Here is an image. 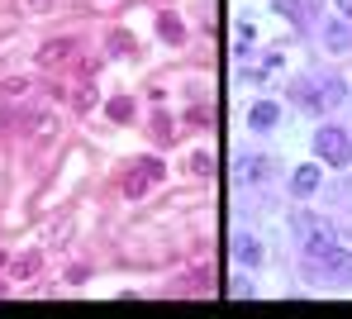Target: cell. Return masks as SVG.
I'll return each instance as SVG.
<instances>
[{
    "mask_svg": "<svg viewBox=\"0 0 352 319\" xmlns=\"http://www.w3.org/2000/svg\"><path fill=\"white\" fill-rule=\"evenodd\" d=\"M295 239H300V248H305V257H319L333 248V229L324 224V219H314V214H295Z\"/></svg>",
    "mask_w": 352,
    "mask_h": 319,
    "instance_id": "cell-1",
    "label": "cell"
},
{
    "mask_svg": "<svg viewBox=\"0 0 352 319\" xmlns=\"http://www.w3.org/2000/svg\"><path fill=\"white\" fill-rule=\"evenodd\" d=\"M162 177H167V167H162L157 157H143V162H133V167L124 172V195H129V200H143Z\"/></svg>",
    "mask_w": 352,
    "mask_h": 319,
    "instance_id": "cell-2",
    "label": "cell"
},
{
    "mask_svg": "<svg viewBox=\"0 0 352 319\" xmlns=\"http://www.w3.org/2000/svg\"><path fill=\"white\" fill-rule=\"evenodd\" d=\"M314 153H319L329 167H348V162H352V138L343 133V129L324 124L319 133H314Z\"/></svg>",
    "mask_w": 352,
    "mask_h": 319,
    "instance_id": "cell-3",
    "label": "cell"
},
{
    "mask_svg": "<svg viewBox=\"0 0 352 319\" xmlns=\"http://www.w3.org/2000/svg\"><path fill=\"white\" fill-rule=\"evenodd\" d=\"M309 272H314V276H324V281H338V286H348V281H352V253H338V248H329V253L309 257Z\"/></svg>",
    "mask_w": 352,
    "mask_h": 319,
    "instance_id": "cell-4",
    "label": "cell"
},
{
    "mask_svg": "<svg viewBox=\"0 0 352 319\" xmlns=\"http://www.w3.org/2000/svg\"><path fill=\"white\" fill-rule=\"evenodd\" d=\"M343 96H348V86H343L338 76H324V81H319V91H314V115H324V110L343 105Z\"/></svg>",
    "mask_w": 352,
    "mask_h": 319,
    "instance_id": "cell-5",
    "label": "cell"
},
{
    "mask_svg": "<svg viewBox=\"0 0 352 319\" xmlns=\"http://www.w3.org/2000/svg\"><path fill=\"white\" fill-rule=\"evenodd\" d=\"M291 191L300 195V200H309V195L319 191V167H314V162H305V167H295V177H291Z\"/></svg>",
    "mask_w": 352,
    "mask_h": 319,
    "instance_id": "cell-6",
    "label": "cell"
},
{
    "mask_svg": "<svg viewBox=\"0 0 352 319\" xmlns=\"http://www.w3.org/2000/svg\"><path fill=\"white\" fill-rule=\"evenodd\" d=\"M276 14H286L295 29H309V24H314V14H309L305 0H276Z\"/></svg>",
    "mask_w": 352,
    "mask_h": 319,
    "instance_id": "cell-7",
    "label": "cell"
},
{
    "mask_svg": "<svg viewBox=\"0 0 352 319\" xmlns=\"http://www.w3.org/2000/svg\"><path fill=\"white\" fill-rule=\"evenodd\" d=\"M276 120H281V105H272V100H257L252 115H248V124H252V129H272Z\"/></svg>",
    "mask_w": 352,
    "mask_h": 319,
    "instance_id": "cell-8",
    "label": "cell"
},
{
    "mask_svg": "<svg viewBox=\"0 0 352 319\" xmlns=\"http://www.w3.org/2000/svg\"><path fill=\"white\" fill-rule=\"evenodd\" d=\"M72 53H76V43L72 38H58V43H43L38 48V63H67Z\"/></svg>",
    "mask_w": 352,
    "mask_h": 319,
    "instance_id": "cell-9",
    "label": "cell"
},
{
    "mask_svg": "<svg viewBox=\"0 0 352 319\" xmlns=\"http://www.w3.org/2000/svg\"><path fill=\"white\" fill-rule=\"evenodd\" d=\"M238 177H243V182H267V177H272V162H262V157H243V162H238Z\"/></svg>",
    "mask_w": 352,
    "mask_h": 319,
    "instance_id": "cell-10",
    "label": "cell"
},
{
    "mask_svg": "<svg viewBox=\"0 0 352 319\" xmlns=\"http://www.w3.org/2000/svg\"><path fill=\"white\" fill-rule=\"evenodd\" d=\"M324 43H329V53H348V24H324Z\"/></svg>",
    "mask_w": 352,
    "mask_h": 319,
    "instance_id": "cell-11",
    "label": "cell"
},
{
    "mask_svg": "<svg viewBox=\"0 0 352 319\" xmlns=\"http://www.w3.org/2000/svg\"><path fill=\"white\" fill-rule=\"evenodd\" d=\"M238 257H243V262H248V267H257V262H262V248H257V239H252V234H238Z\"/></svg>",
    "mask_w": 352,
    "mask_h": 319,
    "instance_id": "cell-12",
    "label": "cell"
},
{
    "mask_svg": "<svg viewBox=\"0 0 352 319\" xmlns=\"http://www.w3.org/2000/svg\"><path fill=\"white\" fill-rule=\"evenodd\" d=\"M276 72H281V53H267L257 63V72H252V81H276Z\"/></svg>",
    "mask_w": 352,
    "mask_h": 319,
    "instance_id": "cell-13",
    "label": "cell"
},
{
    "mask_svg": "<svg viewBox=\"0 0 352 319\" xmlns=\"http://www.w3.org/2000/svg\"><path fill=\"white\" fill-rule=\"evenodd\" d=\"M157 34H162L167 43H181V19H176V14H157Z\"/></svg>",
    "mask_w": 352,
    "mask_h": 319,
    "instance_id": "cell-14",
    "label": "cell"
},
{
    "mask_svg": "<svg viewBox=\"0 0 352 319\" xmlns=\"http://www.w3.org/2000/svg\"><path fill=\"white\" fill-rule=\"evenodd\" d=\"M252 38H257V29H252V19H243V24H238V58H243V53H248V48H252Z\"/></svg>",
    "mask_w": 352,
    "mask_h": 319,
    "instance_id": "cell-15",
    "label": "cell"
},
{
    "mask_svg": "<svg viewBox=\"0 0 352 319\" xmlns=\"http://www.w3.org/2000/svg\"><path fill=\"white\" fill-rule=\"evenodd\" d=\"M34 272H38V257H34V253H29V257H19V262L10 267V276H19V281H29Z\"/></svg>",
    "mask_w": 352,
    "mask_h": 319,
    "instance_id": "cell-16",
    "label": "cell"
},
{
    "mask_svg": "<svg viewBox=\"0 0 352 319\" xmlns=\"http://www.w3.org/2000/svg\"><path fill=\"white\" fill-rule=\"evenodd\" d=\"M129 115H133L129 100H110V120H129Z\"/></svg>",
    "mask_w": 352,
    "mask_h": 319,
    "instance_id": "cell-17",
    "label": "cell"
},
{
    "mask_svg": "<svg viewBox=\"0 0 352 319\" xmlns=\"http://www.w3.org/2000/svg\"><path fill=\"white\" fill-rule=\"evenodd\" d=\"M190 167H195V172H214V157H210V153H195Z\"/></svg>",
    "mask_w": 352,
    "mask_h": 319,
    "instance_id": "cell-18",
    "label": "cell"
},
{
    "mask_svg": "<svg viewBox=\"0 0 352 319\" xmlns=\"http://www.w3.org/2000/svg\"><path fill=\"white\" fill-rule=\"evenodd\" d=\"M338 10H343V14H348V19H352V0H338Z\"/></svg>",
    "mask_w": 352,
    "mask_h": 319,
    "instance_id": "cell-19",
    "label": "cell"
},
{
    "mask_svg": "<svg viewBox=\"0 0 352 319\" xmlns=\"http://www.w3.org/2000/svg\"><path fill=\"white\" fill-rule=\"evenodd\" d=\"M29 5H43V0H29Z\"/></svg>",
    "mask_w": 352,
    "mask_h": 319,
    "instance_id": "cell-20",
    "label": "cell"
}]
</instances>
